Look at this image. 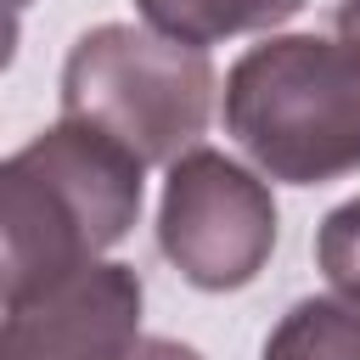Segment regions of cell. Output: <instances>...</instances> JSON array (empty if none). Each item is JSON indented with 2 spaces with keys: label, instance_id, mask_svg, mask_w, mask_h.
Wrapping results in <instances>:
<instances>
[{
  "label": "cell",
  "instance_id": "cell-1",
  "mask_svg": "<svg viewBox=\"0 0 360 360\" xmlns=\"http://www.w3.org/2000/svg\"><path fill=\"white\" fill-rule=\"evenodd\" d=\"M141 158L90 124H51L0 169L6 304L96 264L141 219Z\"/></svg>",
  "mask_w": 360,
  "mask_h": 360
},
{
  "label": "cell",
  "instance_id": "cell-2",
  "mask_svg": "<svg viewBox=\"0 0 360 360\" xmlns=\"http://www.w3.org/2000/svg\"><path fill=\"white\" fill-rule=\"evenodd\" d=\"M231 141L287 186L360 169V45L276 34L225 73Z\"/></svg>",
  "mask_w": 360,
  "mask_h": 360
},
{
  "label": "cell",
  "instance_id": "cell-3",
  "mask_svg": "<svg viewBox=\"0 0 360 360\" xmlns=\"http://www.w3.org/2000/svg\"><path fill=\"white\" fill-rule=\"evenodd\" d=\"M214 112V62L202 45L135 22H101L62 62V118L112 135L141 163H174Z\"/></svg>",
  "mask_w": 360,
  "mask_h": 360
},
{
  "label": "cell",
  "instance_id": "cell-4",
  "mask_svg": "<svg viewBox=\"0 0 360 360\" xmlns=\"http://www.w3.org/2000/svg\"><path fill=\"white\" fill-rule=\"evenodd\" d=\"M158 248L197 292H236L276 253V197L236 158L191 146L169 163Z\"/></svg>",
  "mask_w": 360,
  "mask_h": 360
},
{
  "label": "cell",
  "instance_id": "cell-5",
  "mask_svg": "<svg viewBox=\"0 0 360 360\" xmlns=\"http://www.w3.org/2000/svg\"><path fill=\"white\" fill-rule=\"evenodd\" d=\"M141 298L129 264H84L6 304L0 360H124L141 338Z\"/></svg>",
  "mask_w": 360,
  "mask_h": 360
},
{
  "label": "cell",
  "instance_id": "cell-6",
  "mask_svg": "<svg viewBox=\"0 0 360 360\" xmlns=\"http://www.w3.org/2000/svg\"><path fill=\"white\" fill-rule=\"evenodd\" d=\"M309 0H135V11L186 45H219L231 34H259L287 17H298Z\"/></svg>",
  "mask_w": 360,
  "mask_h": 360
},
{
  "label": "cell",
  "instance_id": "cell-7",
  "mask_svg": "<svg viewBox=\"0 0 360 360\" xmlns=\"http://www.w3.org/2000/svg\"><path fill=\"white\" fill-rule=\"evenodd\" d=\"M259 360H360V298H298L270 326Z\"/></svg>",
  "mask_w": 360,
  "mask_h": 360
},
{
  "label": "cell",
  "instance_id": "cell-8",
  "mask_svg": "<svg viewBox=\"0 0 360 360\" xmlns=\"http://www.w3.org/2000/svg\"><path fill=\"white\" fill-rule=\"evenodd\" d=\"M315 264L326 270L332 292L360 298V197L338 202L315 231Z\"/></svg>",
  "mask_w": 360,
  "mask_h": 360
},
{
  "label": "cell",
  "instance_id": "cell-9",
  "mask_svg": "<svg viewBox=\"0 0 360 360\" xmlns=\"http://www.w3.org/2000/svg\"><path fill=\"white\" fill-rule=\"evenodd\" d=\"M124 360H202L191 343H174V338H135V349Z\"/></svg>",
  "mask_w": 360,
  "mask_h": 360
},
{
  "label": "cell",
  "instance_id": "cell-10",
  "mask_svg": "<svg viewBox=\"0 0 360 360\" xmlns=\"http://www.w3.org/2000/svg\"><path fill=\"white\" fill-rule=\"evenodd\" d=\"M338 34H343L349 45H360V0H343V6H338Z\"/></svg>",
  "mask_w": 360,
  "mask_h": 360
},
{
  "label": "cell",
  "instance_id": "cell-11",
  "mask_svg": "<svg viewBox=\"0 0 360 360\" xmlns=\"http://www.w3.org/2000/svg\"><path fill=\"white\" fill-rule=\"evenodd\" d=\"M11 6H28V0H11Z\"/></svg>",
  "mask_w": 360,
  "mask_h": 360
}]
</instances>
